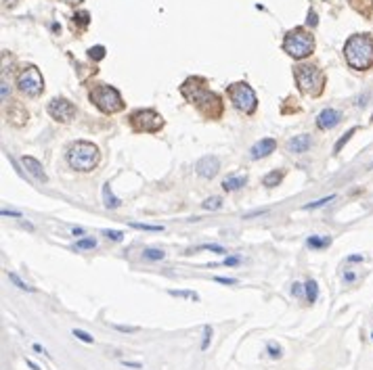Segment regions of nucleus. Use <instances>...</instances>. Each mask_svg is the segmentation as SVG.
<instances>
[{
    "label": "nucleus",
    "instance_id": "nucleus-34",
    "mask_svg": "<svg viewBox=\"0 0 373 370\" xmlns=\"http://www.w3.org/2000/svg\"><path fill=\"white\" fill-rule=\"evenodd\" d=\"M210 339H212V328L206 326V328H204V343H201V349H208Z\"/></svg>",
    "mask_w": 373,
    "mask_h": 370
},
{
    "label": "nucleus",
    "instance_id": "nucleus-14",
    "mask_svg": "<svg viewBox=\"0 0 373 370\" xmlns=\"http://www.w3.org/2000/svg\"><path fill=\"white\" fill-rule=\"evenodd\" d=\"M21 163L26 165V170L38 180V182H49V176H46V172L42 170V165L38 159H34V157H23Z\"/></svg>",
    "mask_w": 373,
    "mask_h": 370
},
{
    "label": "nucleus",
    "instance_id": "nucleus-19",
    "mask_svg": "<svg viewBox=\"0 0 373 370\" xmlns=\"http://www.w3.org/2000/svg\"><path fill=\"white\" fill-rule=\"evenodd\" d=\"M281 180H283V172H270V174L264 176L262 182L266 184L268 188H273V186H277L279 182H281Z\"/></svg>",
    "mask_w": 373,
    "mask_h": 370
},
{
    "label": "nucleus",
    "instance_id": "nucleus-28",
    "mask_svg": "<svg viewBox=\"0 0 373 370\" xmlns=\"http://www.w3.org/2000/svg\"><path fill=\"white\" fill-rule=\"evenodd\" d=\"M354 132H356V128H352V130H348V132L344 134V136H342V138L338 140V143H336V153H340V151H342V148H344V145H346V143H348V140H350V138H352V134H354Z\"/></svg>",
    "mask_w": 373,
    "mask_h": 370
},
{
    "label": "nucleus",
    "instance_id": "nucleus-36",
    "mask_svg": "<svg viewBox=\"0 0 373 370\" xmlns=\"http://www.w3.org/2000/svg\"><path fill=\"white\" fill-rule=\"evenodd\" d=\"M76 19H78V21H80V23H82V25H86V23L90 21V17H88V13H86V11H80V13H78V15H76Z\"/></svg>",
    "mask_w": 373,
    "mask_h": 370
},
{
    "label": "nucleus",
    "instance_id": "nucleus-38",
    "mask_svg": "<svg viewBox=\"0 0 373 370\" xmlns=\"http://www.w3.org/2000/svg\"><path fill=\"white\" fill-rule=\"evenodd\" d=\"M9 94H11L9 84H6V80H2V103H6V100H9Z\"/></svg>",
    "mask_w": 373,
    "mask_h": 370
},
{
    "label": "nucleus",
    "instance_id": "nucleus-41",
    "mask_svg": "<svg viewBox=\"0 0 373 370\" xmlns=\"http://www.w3.org/2000/svg\"><path fill=\"white\" fill-rule=\"evenodd\" d=\"M216 282H222V285H235V278H222V276H216Z\"/></svg>",
    "mask_w": 373,
    "mask_h": 370
},
{
    "label": "nucleus",
    "instance_id": "nucleus-33",
    "mask_svg": "<svg viewBox=\"0 0 373 370\" xmlns=\"http://www.w3.org/2000/svg\"><path fill=\"white\" fill-rule=\"evenodd\" d=\"M103 234H105L107 239H111V241H122V239H124V234H122L120 230H105Z\"/></svg>",
    "mask_w": 373,
    "mask_h": 370
},
{
    "label": "nucleus",
    "instance_id": "nucleus-12",
    "mask_svg": "<svg viewBox=\"0 0 373 370\" xmlns=\"http://www.w3.org/2000/svg\"><path fill=\"white\" fill-rule=\"evenodd\" d=\"M273 151H277V140L275 138H262L250 148V157L252 159H262V157H268Z\"/></svg>",
    "mask_w": 373,
    "mask_h": 370
},
{
    "label": "nucleus",
    "instance_id": "nucleus-24",
    "mask_svg": "<svg viewBox=\"0 0 373 370\" xmlns=\"http://www.w3.org/2000/svg\"><path fill=\"white\" fill-rule=\"evenodd\" d=\"M97 247V241L95 239H82V241H78L76 243V251H84V249H95Z\"/></svg>",
    "mask_w": 373,
    "mask_h": 370
},
{
    "label": "nucleus",
    "instance_id": "nucleus-8",
    "mask_svg": "<svg viewBox=\"0 0 373 370\" xmlns=\"http://www.w3.org/2000/svg\"><path fill=\"white\" fill-rule=\"evenodd\" d=\"M130 130L136 134H158L164 128V117L155 109H136L128 117Z\"/></svg>",
    "mask_w": 373,
    "mask_h": 370
},
{
    "label": "nucleus",
    "instance_id": "nucleus-47",
    "mask_svg": "<svg viewBox=\"0 0 373 370\" xmlns=\"http://www.w3.org/2000/svg\"><path fill=\"white\" fill-rule=\"evenodd\" d=\"M15 2H17V0H4V4H6V6H13Z\"/></svg>",
    "mask_w": 373,
    "mask_h": 370
},
{
    "label": "nucleus",
    "instance_id": "nucleus-7",
    "mask_svg": "<svg viewBox=\"0 0 373 370\" xmlns=\"http://www.w3.org/2000/svg\"><path fill=\"white\" fill-rule=\"evenodd\" d=\"M227 97L233 103V107L237 111H241L243 115H254L258 109V97H256L254 88L247 82H235L227 88Z\"/></svg>",
    "mask_w": 373,
    "mask_h": 370
},
{
    "label": "nucleus",
    "instance_id": "nucleus-48",
    "mask_svg": "<svg viewBox=\"0 0 373 370\" xmlns=\"http://www.w3.org/2000/svg\"><path fill=\"white\" fill-rule=\"evenodd\" d=\"M371 168H373V163H371Z\"/></svg>",
    "mask_w": 373,
    "mask_h": 370
},
{
    "label": "nucleus",
    "instance_id": "nucleus-5",
    "mask_svg": "<svg viewBox=\"0 0 373 370\" xmlns=\"http://www.w3.org/2000/svg\"><path fill=\"white\" fill-rule=\"evenodd\" d=\"M88 99H90V103L105 115H113V113H120L126 109V103H124L120 90L113 88V86H107V84L92 86L88 92Z\"/></svg>",
    "mask_w": 373,
    "mask_h": 370
},
{
    "label": "nucleus",
    "instance_id": "nucleus-10",
    "mask_svg": "<svg viewBox=\"0 0 373 370\" xmlns=\"http://www.w3.org/2000/svg\"><path fill=\"white\" fill-rule=\"evenodd\" d=\"M46 111H49V115L55 122L69 123L76 117V105L72 103V100H67V99H53L49 103V107H46Z\"/></svg>",
    "mask_w": 373,
    "mask_h": 370
},
{
    "label": "nucleus",
    "instance_id": "nucleus-39",
    "mask_svg": "<svg viewBox=\"0 0 373 370\" xmlns=\"http://www.w3.org/2000/svg\"><path fill=\"white\" fill-rule=\"evenodd\" d=\"M268 353H270V358H279V356H281V349H279V345L275 347V345L270 343V345H268Z\"/></svg>",
    "mask_w": 373,
    "mask_h": 370
},
{
    "label": "nucleus",
    "instance_id": "nucleus-37",
    "mask_svg": "<svg viewBox=\"0 0 373 370\" xmlns=\"http://www.w3.org/2000/svg\"><path fill=\"white\" fill-rule=\"evenodd\" d=\"M306 23H308L310 27H315L317 23H319V19H317V13H315V11H310V13H308V19H306Z\"/></svg>",
    "mask_w": 373,
    "mask_h": 370
},
{
    "label": "nucleus",
    "instance_id": "nucleus-2",
    "mask_svg": "<svg viewBox=\"0 0 373 370\" xmlns=\"http://www.w3.org/2000/svg\"><path fill=\"white\" fill-rule=\"evenodd\" d=\"M344 57L354 72H367L373 67V38L371 34H352L344 44Z\"/></svg>",
    "mask_w": 373,
    "mask_h": 370
},
{
    "label": "nucleus",
    "instance_id": "nucleus-27",
    "mask_svg": "<svg viewBox=\"0 0 373 370\" xmlns=\"http://www.w3.org/2000/svg\"><path fill=\"white\" fill-rule=\"evenodd\" d=\"M9 278H11V280H13V282H15V285H17L19 289H23V291H32V293L36 291L34 287H29L27 282H23V280H21V278H19V276H17V274H15V272H9Z\"/></svg>",
    "mask_w": 373,
    "mask_h": 370
},
{
    "label": "nucleus",
    "instance_id": "nucleus-20",
    "mask_svg": "<svg viewBox=\"0 0 373 370\" xmlns=\"http://www.w3.org/2000/svg\"><path fill=\"white\" fill-rule=\"evenodd\" d=\"M331 243V239L329 237H323V239H319V237H310L308 241H306V245L310 247V249H323V247H327Z\"/></svg>",
    "mask_w": 373,
    "mask_h": 370
},
{
    "label": "nucleus",
    "instance_id": "nucleus-46",
    "mask_svg": "<svg viewBox=\"0 0 373 370\" xmlns=\"http://www.w3.org/2000/svg\"><path fill=\"white\" fill-rule=\"evenodd\" d=\"M84 230H82V228H74V234H76V237H80V234H82Z\"/></svg>",
    "mask_w": 373,
    "mask_h": 370
},
{
    "label": "nucleus",
    "instance_id": "nucleus-6",
    "mask_svg": "<svg viewBox=\"0 0 373 370\" xmlns=\"http://www.w3.org/2000/svg\"><path fill=\"white\" fill-rule=\"evenodd\" d=\"M283 50L293 59H306L315 50V38L306 27H293L283 38Z\"/></svg>",
    "mask_w": 373,
    "mask_h": 370
},
{
    "label": "nucleus",
    "instance_id": "nucleus-29",
    "mask_svg": "<svg viewBox=\"0 0 373 370\" xmlns=\"http://www.w3.org/2000/svg\"><path fill=\"white\" fill-rule=\"evenodd\" d=\"M132 228H138V230H153V232H160L164 230L161 226H151V224H141V222H130Z\"/></svg>",
    "mask_w": 373,
    "mask_h": 370
},
{
    "label": "nucleus",
    "instance_id": "nucleus-44",
    "mask_svg": "<svg viewBox=\"0 0 373 370\" xmlns=\"http://www.w3.org/2000/svg\"><path fill=\"white\" fill-rule=\"evenodd\" d=\"M361 259H363L361 255H350V262H361Z\"/></svg>",
    "mask_w": 373,
    "mask_h": 370
},
{
    "label": "nucleus",
    "instance_id": "nucleus-18",
    "mask_svg": "<svg viewBox=\"0 0 373 370\" xmlns=\"http://www.w3.org/2000/svg\"><path fill=\"white\" fill-rule=\"evenodd\" d=\"M103 199H105V207H109V209L120 207V199H118V197H113L109 184H105V186H103Z\"/></svg>",
    "mask_w": 373,
    "mask_h": 370
},
{
    "label": "nucleus",
    "instance_id": "nucleus-17",
    "mask_svg": "<svg viewBox=\"0 0 373 370\" xmlns=\"http://www.w3.org/2000/svg\"><path fill=\"white\" fill-rule=\"evenodd\" d=\"M247 182L245 176H229L222 180V188L227 193H233V191H239V188H243V184Z\"/></svg>",
    "mask_w": 373,
    "mask_h": 370
},
{
    "label": "nucleus",
    "instance_id": "nucleus-3",
    "mask_svg": "<svg viewBox=\"0 0 373 370\" xmlns=\"http://www.w3.org/2000/svg\"><path fill=\"white\" fill-rule=\"evenodd\" d=\"M99 161H101L99 148L88 140H76V143L67 147V163L76 172H82V174L92 172L99 165Z\"/></svg>",
    "mask_w": 373,
    "mask_h": 370
},
{
    "label": "nucleus",
    "instance_id": "nucleus-42",
    "mask_svg": "<svg viewBox=\"0 0 373 370\" xmlns=\"http://www.w3.org/2000/svg\"><path fill=\"white\" fill-rule=\"evenodd\" d=\"M292 293H293V295H298V297H302V285H300V282H293Z\"/></svg>",
    "mask_w": 373,
    "mask_h": 370
},
{
    "label": "nucleus",
    "instance_id": "nucleus-9",
    "mask_svg": "<svg viewBox=\"0 0 373 370\" xmlns=\"http://www.w3.org/2000/svg\"><path fill=\"white\" fill-rule=\"evenodd\" d=\"M17 88L29 99H38L44 92V77L40 74V69L29 65L17 75Z\"/></svg>",
    "mask_w": 373,
    "mask_h": 370
},
{
    "label": "nucleus",
    "instance_id": "nucleus-40",
    "mask_svg": "<svg viewBox=\"0 0 373 370\" xmlns=\"http://www.w3.org/2000/svg\"><path fill=\"white\" fill-rule=\"evenodd\" d=\"M239 262H241V259H239L237 255H233V257H227V259H224L222 264H224V266H237Z\"/></svg>",
    "mask_w": 373,
    "mask_h": 370
},
{
    "label": "nucleus",
    "instance_id": "nucleus-22",
    "mask_svg": "<svg viewBox=\"0 0 373 370\" xmlns=\"http://www.w3.org/2000/svg\"><path fill=\"white\" fill-rule=\"evenodd\" d=\"M143 257L149 259V262H160V259L166 257V253L161 249H147V251H143Z\"/></svg>",
    "mask_w": 373,
    "mask_h": 370
},
{
    "label": "nucleus",
    "instance_id": "nucleus-23",
    "mask_svg": "<svg viewBox=\"0 0 373 370\" xmlns=\"http://www.w3.org/2000/svg\"><path fill=\"white\" fill-rule=\"evenodd\" d=\"M333 199H336V195L323 197V199H319V201H315V203H306L304 209H317V207H323V205H327V203H329V201H333Z\"/></svg>",
    "mask_w": 373,
    "mask_h": 370
},
{
    "label": "nucleus",
    "instance_id": "nucleus-21",
    "mask_svg": "<svg viewBox=\"0 0 373 370\" xmlns=\"http://www.w3.org/2000/svg\"><path fill=\"white\" fill-rule=\"evenodd\" d=\"M304 291H306V299L310 303L317 301V295H319V287H317V282L315 280H308L306 285H304Z\"/></svg>",
    "mask_w": 373,
    "mask_h": 370
},
{
    "label": "nucleus",
    "instance_id": "nucleus-25",
    "mask_svg": "<svg viewBox=\"0 0 373 370\" xmlns=\"http://www.w3.org/2000/svg\"><path fill=\"white\" fill-rule=\"evenodd\" d=\"M88 57L92 59V61H101V59H103L105 57V49H103V46H92V49L88 50Z\"/></svg>",
    "mask_w": 373,
    "mask_h": 370
},
{
    "label": "nucleus",
    "instance_id": "nucleus-4",
    "mask_svg": "<svg viewBox=\"0 0 373 370\" xmlns=\"http://www.w3.org/2000/svg\"><path fill=\"white\" fill-rule=\"evenodd\" d=\"M293 77H296L298 90L304 94V97H321L325 90V74L319 69L317 65H310V63H300V65L293 67Z\"/></svg>",
    "mask_w": 373,
    "mask_h": 370
},
{
    "label": "nucleus",
    "instance_id": "nucleus-32",
    "mask_svg": "<svg viewBox=\"0 0 373 370\" xmlns=\"http://www.w3.org/2000/svg\"><path fill=\"white\" fill-rule=\"evenodd\" d=\"M199 249H208V251H212V253H220V255L227 253V249L220 247V245H201Z\"/></svg>",
    "mask_w": 373,
    "mask_h": 370
},
{
    "label": "nucleus",
    "instance_id": "nucleus-31",
    "mask_svg": "<svg viewBox=\"0 0 373 370\" xmlns=\"http://www.w3.org/2000/svg\"><path fill=\"white\" fill-rule=\"evenodd\" d=\"M76 339H80V341H84V343H92V337L88 335V333H84V330H80V328H74V333H72Z\"/></svg>",
    "mask_w": 373,
    "mask_h": 370
},
{
    "label": "nucleus",
    "instance_id": "nucleus-16",
    "mask_svg": "<svg viewBox=\"0 0 373 370\" xmlns=\"http://www.w3.org/2000/svg\"><path fill=\"white\" fill-rule=\"evenodd\" d=\"M348 4L365 19H369L373 15V0H348Z\"/></svg>",
    "mask_w": 373,
    "mask_h": 370
},
{
    "label": "nucleus",
    "instance_id": "nucleus-15",
    "mask_svg": "<svg viewBox=\"0 0 373 370\" xmlns=\"http://www.w3.org/2000/svg\"><path fill=\"white\" fill-rule=\"evenodd\" d=\"M310 136L308 134H298V136H293L290 143H287V151L290 153H306L310 148Z\"/></svg>",
    "mask_w": 373,
    "mask_h": 370
},
{
    "label": "nucleus",
    "instance_id": "nucleus-11",
    "mask_svg": "<svg viewBox=\"0 0 373 370\" xmlns=\"http://www.w3.org/2000/svg\"><path fill=\"white\" fill-rule=\"evenodd\" d=\"M195 172L201 176V178H214L216 174L220 172V161H218V157H214V155H206V157H201V159L197 161L195 165Z\"/></svg>",
    "mask_w": 373,
    "mask_h": 370
},
{
    "label": "nucleus",
    "instance_id": "nucleus-1",
    "mask_svg": "<svg viewBox=\"0 0 373 370\" xmlns=\"http://www.w3.org/2000/svg\"><path fill=\"white\" fill-rule=\"evenodd\" d=\"M181 94L189 105H193L206 120H220L224 113V103L216 92L208 88V82L204 77H186L181 84Z\"/></svg>",
    "mask_w": 373,
    "mask_h": 370
},
{
    "label": "nucleus",
    "instance_id": "nucleus-45",
    "mask_svg": "<svg viewBox=\"0 0 373 370\" xmlns=\"http://www.w3.org/2000/svg\"><path fill=\"white\" fill-rule=\"evenodd\" d=\"M34 351H38V353H42V351H44V347H40V345L36 343V345H34Z\"/></svg>",
    "mask_w": 373,
    "mask_h": 370
},
{
    "label": "nucleus",
    "instance_id": "nucleus-26",
    "mask_svg": "<svg viewBox=\"0 0 373 370\" xmlns=\"http://www.w3.org/2000/svg\"><path fill=\"white\" fill-rule=\"evenodd\" d=\"M220 207H222L220 197H210V199L204 201V209H220Z\"/></svg>",
    "mask_w": 373,
    "mask_h": 370
},
{
    "label": "nucleus",
    "instance_id": "nucleus-43",
    "mask_svg": "<svg viewBox=\"0 0 373 370\" xmlns=\"http://www.w3.org/2000/svg\"><path fill=\"white\" fill-rule=\"evenodd\" d=\"M344 278H346V282H352V280H354V274H352V272H346Z\"/></svg>",
    "mask_w": 373,
    "mask_h": 370
},
{
    "label": "nucleus",
    "instance_id": "nucleus-13",
    "mask_svg": "<svg viewBox=\"0 0 373 370\" xmlns=\"http://www.w3.org/2000/svg\"><path fill=\"white\" fill-rule=\"evenodd\" d=\"M342 122V113L336 111V109H323L317 117V125L321 130H331Z\"/></svg>",
    "mask_w": 373,
    "mask_h": 370
},
{
    "label": "nucleus",
    "instance_id": "nucleus-30",
    "mask_svg": "<svg viewBox=\"0 0 373 370\" xmlns=\"http://www.w3.org/2000/svg\"><path fill=\"white\" fill-rule=\"evenodd\" d=\"M170 295L172 297H189V299H193V301H197L199 299V295L193 293V291H170Z\"/></svg>",
    "mask_w": 373,
    "mask_h": 370
},
{
    "label": "nucleus",
    "instance_id": "nucleus-35",
    "mask_svg": "<svg viewBox=\"0 0 373 370\" xmlns=\"http://www.w3.org/2000/svg\"><path fill=\"white\" fill-rule=\"evenodd\" d=\"M115 330H120V333H136L138 326H124V324H113Z\"/></svg>",
    "mask_w": 373,
    "mask_h": 370
}]
</instances>
